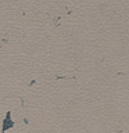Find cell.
I'll use <instances>...</instances> for the list:
<instances>
[{
	"label": "cell",
	"mask_w": 129,
	"mask_h": 133,
	"mask_svg": "<svg viewBox=\"0 0 129 133\" xmlns=\"http://www.w3.org/2000/svg\"><path fill=\"white\" fill-rule=\"evenodd\" d=\"M13 126V121H11V112H7V115H6V119H4V126H3V130L8 129Z\"/></svg>",
	"instance_id": "1"
}]
</instances>
